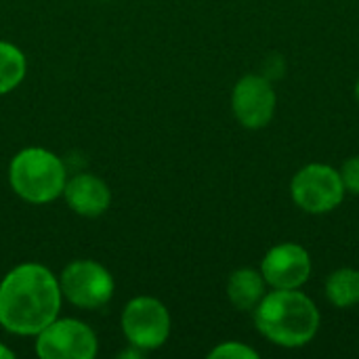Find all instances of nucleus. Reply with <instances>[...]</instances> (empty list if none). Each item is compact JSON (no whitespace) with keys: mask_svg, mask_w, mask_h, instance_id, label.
Returning a JSON list of instances; mask_svg holds the SVG:
<instances>
[{"mask_svg":"<svg viewBox=\"0 0 359 359\" xmlns=\"http://www.w3.org/2000/svg\"><path fill=\"white\" fill-rule=\"evenodd\" d=\"M59 278L38 263L13 267L0 282V326L17 337H36L61 309Z\"/></svg>","mask_w":359,"mask_h":359,"instance_id":"nucleus-1","label":"nucleus"},{"mask_svg":"<svg viewBox=\"0 0 359 359\" xmlns=\"http://www.w3.org/2000/svg\"><path fill=\"white\" fill-rule=\"evenodd\" d=\"M255 326L261 337L284 349L309 345L320 330L318 305L301 288H273L255 307Z\"/></svg>","mask_w":359,"mask_h":359,"instance_id":"nucleus-2","label":"nucleus"},{"mask_svg":"<svg viewBox=\"0 0 359 359\" xmlns=\"http://www.w3.org/2000/svg\"><path fill=\"white\" fill-rule=\"evenodd\" d=\"M11 189L29 204H48L63 196L67 170L63 160L44 147H25L8 164Z\"/></svg>","mask_w":359,"mask_h":359,"instance_id":"nucleus-3","label":"nucleus"},{"mask_svg":"<svg viewBox=\"0 0 359 359\" xmlns=\"http://www.w3.org/2000/svg\"><path fill=\"white\" fill-rule=\"evenodd\" d=\"M345 194L339 168L322 162L303 166L290 181V198L307 215L332 212L343 204Z\"/></svg>","mask_w":359,"mask_h":359,"instance_id":"nucleus-4","label":"nucleus"},{"mask_svg":"<svg viewBox=\"0 0 359 359\" xmlns=\"http://www.w3.org/2000/svg\"><path fill=\"white\" fill-rule=\"evenodd\" d=\"M59 286L63 299L80 309H101L105 307L116 290L114 276L97 261L78 259L72 261L59 276Z\"/></svg>","mask_w":359,"mask_h":359,"instance_id":"nucleus-5","label":"nucleus"},{"mask_svg":"<svg viewBox=\"0 0 359 359\" xmlns=\"http://www.w3.org/2000/svg\"><path fill=\"white\" fill-rule=\"evenodd\" d=\"M122 332L141 351L160 349L170 337V313L154 297H135L122 311Z\"/></svg>","mask_w":359,"mask_h":359,"instance_id":"nucleus-6","label":"nucleus"},{"mask_svg":"<svg viewBox=\"0 0 359 359\" xmlns=\"http://www.w3.org/2000/svg\"><path fill=\"white\" fill-rule=\"evenodd\" d=\"M97 349L93 328L74 318H55L36 334V355L42 359H93Z\"/></svg>","mask_w":359,"mask_h":359,"instance_id":"nucleus-7","label":"nucleus"},{"mask_svg":"<svg viewBox=\"0 0 359 359\" xmlns=\"http://www.w3.org/2000/svg\"><path fill=\"white\" fill-rule=\"evenodd\" d=\"M278 107V95L265 74L242 76L231 90V109L236 120L248 130L265 128Z\"/></svg>","mask_w":359,"mask_h":359,"instance_id":"nucleus-8","label":"nucleus"},{"mask_svg":"<svg viewBox=\"0 0 359 359\" xmlns=\"http://www.w3.org/2000/svg\"><path fill=\"white\" fill-rule=\"evenodd\" d=\"M311 255L297 242H282L267 250L261 261V273L271 288H301L311 278Z\"/></svg>","mask_w":359,"mask_h":359,"instance_id":"nucleus-9","label":"nucleus"},{"mask_svg":"<svg viewBox=\"0 0 359 359\" xmlns=\"http://www.w3.org/2000/svg\"><path fill=\"white\" fill-rule=\"evenodd\" d=\"M63 198L76 215L95 219V217H101L109 208L111 191L107 183L99 179L97 175L80 172L67 179L63 187Z\"/></svg>","mask_w":359,"mask_h":359,"instance_id":"nucleus-10","label":"nucleus"},{"mask_svg":"<svg viewBox=\"0 0 359 359\" xmlns=\"http://www.w3.org/2000/svg\"><path fill=\"white\" fill-rule=\"evenodd\" d=\"M267 294V282L261 269L240 267L227 280V299L238 311H255Z\"/></svg>","mask_w":359,"mask_h":359,"instance_id":"nucleus-11","label":"nucleus"},{"mask_svg":"<svg viewBox=\"0 0 359 359\" xmlns=\"http://www.w3.org/2000/svg\"><path fill=\"white\" fill-rule=\"evenodd\" d=\"M324 294L328 303L339 309H349L359 305V269H334L324 284Z\"/></svg>","mask_w":359,"mask_h":359,"instance_id":"nucleus-12","label":"nucleus"},{"mask_svg":"<svg viewBox=\"0 0 359 359\" xmlns=\"http://www.w3.org/2000/svg\"><path fill=\"white\" fill-rule=\"evenodd\" d=\"M27 72V61L21 48L0 40V95L15 90Z\"/></svg>","mask_w":359,"mask_h":359,"instance_id":"nucleus-13","label":"nucleus"},{"mask_svg":"<svg viewBox=\"0 0 359 359\" xmlns=\"http://www.w3.org/2000/svg\"><path fill=\"white\" fill-rule=\"evenodd\" d=\"M210 359H259V351L244 345V343H238V341H227V343H221L217 345L210 353Z\"/></svg>","mask_w":359,"mask_h":359,"instance_id":"nucleus-14","label":"nucleus"},{"mask_svg":"<svg viewBox=\"0 0 359 359\" xmlns=\"http://www.w3.org/2000/svg\"><path fill=\"white\" fill-rule=\"evenodd\" d=\"M345 191L359 196V156H351L343 162V166L339 168Z\"/></svg>","mask_w":359,"mask_h":359,"instance_id":"nucleus-15","label":"nucleus"},{"mask_svg":"<svg viewBox=\"0 0 359 359\" xmlns=\"http://www.w3.org/2000/svg\"><path fill=\"white\" fill-rule=\"evenodd\" d=\"M143 353H145V351H141V349H137V347H133V345H130V349H128V351H122V353H120V355H118V358H143Z\"/></svg>","mask_w":359,"mask_h":359,"instance_id":"nucleus-16","label":"nucleus"},{"mask_svg":"<svg viewBox=\"0 0 359 359\" xmlns=\"http://www.w3.org/2000/svg\"><path fill=\"white\" fill-rule=\"evenodd\" d=\"M13 358H15V353H13L8 347L0 345V359H13Z\"/></svg>","mask_w":359,"mask_h":359,"instance_id":"nucleus-17","label":"nucleus"},{"mask_svg":"<svg viewBox=\"0 0 359 359\" xmlns=\"http://www.w3.org/2000/svg\"><path fill=\"white\" fill-rule=\"evenodd\" d=\"M355 99L359 101V78H358V82H355Z\"/></svg>","mask_w":359,"mask_h":359,"instance_id":"nucleus-18","label":"nucleus"}]
</instances>
